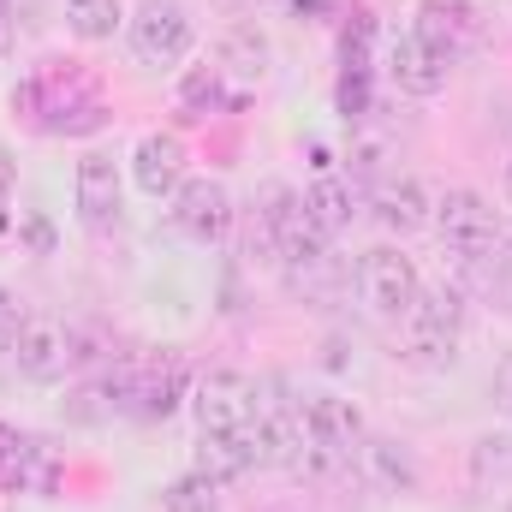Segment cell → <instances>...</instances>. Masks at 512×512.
I'll return each mask as SVG.
<instances>
[{
	"label": "cell",
	"mask_w": 512,
	"mask_h": 512,
	"mask_svg": "<svg viewBox=\"0 0 512 512\" xmlns=\"http://www.w3.org/2000/svg\"><path fill=\"white\" fill-rule=\"evenodd\" d=\"M161 512H221V483H209L203 471H185L161 489Z\"/></svg>",
	"instance_id": "21"
},
{
	"label": "cell",
	"mask_w": 512,
	"mask_h": 512,
	"mask_svg": "<svg viewBox=\"0 0 512 512\" xmlns=\"http://www.w3.org/2000/svg\"><path fill=\"white\" fill-rule=\"evenodd\" d=\"M340 114H346V120H364V114H370V78H364V72H346V78H340Z\"/></svg>",
	"instance_id": "25"
},
{
	"label": "cell",
	"mask_w": 512,
	"mask_h": 512,
	"mask_svg": "<svg viewBox=\"0 0 512 512\" xmlns=\"http://www.w3.org/2000/svg\"><path fill=\"white\" fill-rule=\"evenodd\" d=\"M495 405H501V411L512 417V352L501 358V364H495Z\"/></svg>",
	"instance_id": "28"
},
{
	"label": "cell",
	"mask_w": 512,
	"mask_h": 512,
	"mask_svg": "<svg viewBox=\"0 0 512 512\" xmlns=\"http://www.w3.org/2000/svg\"><path fill=\"white\" fill-rule=\"evenodd\" d=\"M12 358H18V376H24V382H36V387L66 382V370L78 364L72 334H66L60 322H24V334H18Z\"/></svg>",
	"instance_id": "8"
},
{
	"label": "cell",
	"mask_w": 512,
	"mask_h": 512,
	"mask_svg": "<svg viewBox=\"0 0 512 512\" xmlns=\"http://www.w3.org/2000/svg\"><path fill=\"white\" fill-rule=\"evenodd\" d=\"M18 334H24V310H18V298L0 286V352H12V346H18Z\"/></svg>",
	"instance_id": "26"
},
{
	"label": "cell",
	"mask_w": 512,
	"mask_h": 512,
	"mask_svg": "<svg viewBox=\"0 0 512 512\" xmlns=\"http://www.w3.org/2000/svg\"><path fill=\"white\" fill-rule=\"evenodd\" d=\"M370 209H376V221H382L387 233H417V227H429V191H423V179H411V173H382L376 179V191H370Z\"/></svg>",
	"instance_id": "11"
},
{
	"label": "cell",
	"mask_w": 512,
	"mask_h": 512,
	"mask_svg": "<svg viewBox=\"0 0 512 512\" xmlns=\"http://www.w3.org/2000/svg\"><path fill=\"white\" fill-rule=\"evenodd\" d=\"M221 78H233L239 90H256L268 78V36L256 24H233L221 36Z\"/></svg>",
	"instance_id": "15"
},
{
	"label": "cell",
	"mask_w": 512,
	"mask_h": 512,
	"mask_svg": "<svg viewBox=\"0 0 512 512\" xmlns=\"http://www.w3.org/2000/svg\"><path fill=\"white\" fill-rule=\"evenodd\" d=\"M507 197H512V161H507Z\"/></svg>",
	"instance_id": "32"
},
{
	"label": "cell",
	"mask_w": 512,
	"mask_h": 512,
	"mask_svg": "<svg viewBox=\"0 0 512 512\" xmlns=\"http://www.w3.org/2000/svg\"><path fill=\"white\" fill-rule=\"evenodd\" d=\"M131 179H137L143 197H173V191L185 185V143H179L173 131L137 137V149H131Z\"/></svg>",
	"instance_id": "10"
},
{
	"label": "cell",
	"mask_w": 512,
	"mask_h": 512,
	"mask_svg": "<svg viewBox=\"0 0 512 512\" xmlns=\"http://www.w3.org/2000/svg\"><path fill=\"white\" fill-rule=\"evenodd\" d=\"M471 477L489 489V483H512V429H489L471 441Z\"/></svg>",
	"instance_id": "20"
},
{
	"label": "cell",
	"mask_w": 512,
	"mask_h": 512,
	"mask_svg": "<svg viewBox=\"0 0 512 512\" xmlns=\"http://www.w3.org/2000/svg\"><path fill=\"white\" fill-rule=\"evenodd\" d=\"M304 209H310V221L334 239V233H346L352 227V215H358V191L346 185V179H334V173H322L310 191H304Z\"/></svg>",
	"instance_id": "17"
},
{
	"label": "cell",
	"mask_w": 512,
	"mask_h": 512,
	"mask_svg": "<svg viewBox=\"0 0 512 512\" xmlns=\"http://www.w3.org/2000/svg\"><path fill=\"white\" fill-rule=\"evenodd\" d=\"M179 102H185L191 114H215V108H227V90H221V66H191V72L179 78Z\"/></svg>",
	"instance_id": "24"
},
{
	"label": "cell",
	"mask_w": 512,
	"mask_h": 512,
	"mask_svg": "<svg viewBox=\"0 0 512 512\" xmlns=\"http://www.w3.org/2000/svg\"><path fill=\"white\" fill-rule=\"evenodd\" d=\"M18 453H24V435H18L12 423H0V471H6V465H12Z\"/></svg>",
	"instance_id": "29"
},
{
	"label": "cell",
	"mask_w": 512,
	"mask_h": 512,
	"mask_svg": "<svg viewBox=\"0 0 512 512\" xmlns=\"http://www.w3.org/2000/svg\"><path fill=\"white\" fill-rule=\"evenodd\" d=\"M304 423H310V435H316L322 447H334V453L364 447V411H358L346 393H310Z\"/></svg>",
	"instance_id": "13"
},
{
	"label": "cell",
	"mask_w": 512,
	"mask_h": 512,
	"mask_svg": "<svg viewBox=\"0 0 512 512\" xmlns=\"http://www.w3.org/2000/svg\"><path fill=\"white\" fill-rule=\"evenodd\" d=\"M507 512H512V501H507Z\"/></svg>",
	"instance_id": "34"
},
{
	"label": "cell",
	"mask_w": 512,
	"mask_h": 512,
	"mask_svg": "<svg viewBox=\"0 0 512 512\" xmlns=\"http://www.w3.org/2000/svg\"><path fill=\"white\" fill-rule=\"evenodd\" d=\"M191 411L203 435H239L256 417V387L239 370H209L203 382L191 387Z\"/></svg>",
	"instance_id": "6"
},
{
	"label": "cell",
	"mask_w": 512,
	"mask_h": 512,
	"mask_svg": "<svg viewBox=\"0 0 512 512\" xmlns=\"http://www.w3.org/2000/svg\"><path fill=\"white\" fill-rule=\"evenodd\" d=\"M24 245H30L36 256H48L54 251V227H48L42 215H24Z\"/></svg>",
	"instance_id": "27"
},
{
	"label": "cell",
	"mask_w": 512,
	"mask_h": 512,
	"mask_svg": "<svg viewBox=\"0 0 512 512\" xmlns=\"http://www.w3.org/2000/svg\"><path fill=\"white\" fill-rule=\"evenodd\" d=\"M364 459H370V471L387 489H417V459L399 441H364Z\"/></svg>",
	"instance_id": "23"
},
{
	"label": "cell",
	"mask_w": 512,
	"mask_h": 512,
	"mask_svg": "<svg viewBox=\"0 0 512 512\" xmlns=\"http://www.w3.org/2000/svg\"><path fill=\"white\" fill-rule=\"evenodd\" d=\"M173 227L197 245H221L227 227H233V197L221 179H185L173 191Z\"/></svg>",
	"instance_id": "7"
},
{
	"label": "cell",
	"mask_w": 512,
	"mask_h": 512,
	"mask_svg": "<svg viewBox=\"0 0 512 512\" xmlns=\"http://www.w3.org/2000/svg\"><path fill=\"white\" fill-rule=\"evenodd\" d=\"M0 483H12L18 495H48V489H54V459H48V447L24 441V453L0 471Z\"/></svg>",
	"instance_id": "22"
},
{
	"label": "cell",
	"mask_w": 512,
	"mask_h": 512,
	"mask_svg": "<svg viewBox=\"0 0 512 512\" xmlns=\"http://www.w3.org/2000/svg\"><path fill=\"white\" fill-rule=\"evenodd\" d=\"M429 227H435L459 256H483V251H495V239H501V215H495V203H489L483 191H471V185L441 191L435 209H429Z\"/></svg>",
	"instance_id": "1"
},
{
	"label": "cell",
	"mask_w": 512,
	"mask_h": 512,
	"mask_svg": "<svg viewBox=\"0 0 512 512\" xmlns=\"http://www.w3.org/2000/svg\"><path fill=\"white\" fill-rule=\"evenodd\" d=\"M12 191V161H6V149H0V197Z\"/></svg>",
	"instance_id": "31"
},
{
	"label": "cell",
	"mask_w": 512,
	"mask_h": 512,
	"mask_svg": "<svg viewBox=\"0 0 512 512\" xmlns=\"http://www.w3.org/2000/svg\"><path fill=\"white\" fill-rule=\"evenodd\" d=\"M120 24H126V6L120 0H66V30L78 42H108Z\"/></svg>",
	"instance_id": "19"
},
{
	"label": "cell",
	"mask_w": 512,
	"mask_h": 512,
	"mask_svg": "<svg viewBox=\"0 0 512 512\" xmlns=\"http://www.w3.org/2000/svg\"><path fill=\"white\" fill-rule=\"evenodd\" d=\"M191 42H197V24L179 0H143L131 12V54L143 66H173L191 54Z\"/></svg>",
	"instance_id": "4"
},
{
	"label": "cell",
	"mask_w": 512,
	"mask_h": 512,
	"mask_svg": "<svg viewBox=\"0 0 512 512\" xmlns=\"http://www.w3.org/2000/svg\"><path fill=\"white\" fill-rule=\"evenodd\" d=\"M268 512H286V507H268Z\"/></svg>",
	"instance_id": "33"
},
{
	"label": "cell",
	"mask_w": 512,
	"mask_h": 512,
	"mask_svg": "<svg viewBox=\"0 0 512 512\" xmlns=\"http://www.w3.org/2000/svg\"><path fill=\"white\" fill-rule=\"evenodd\" d=\"M435 54H447V60H459V48L471 42V12L465 6H447V0H423L417 6V24H411Z\"/></svg>",
	"instance_id": "16"
},
{
	"label": "cell",
	"mask_w": 512,
	"mask_h": 512,
	"mask_svg": "<svg viewBox=\"0 0 512 512\" xmlns=\"http://www.w3.org/2000/svg\"><path fill=\"white\" fill-rule=\"evenodd\" d=\"M18 102H24L30 114H48V120H42L48 131H96V126H108V108H102V96H96V90H90L78 72L30 84Z\"/></svg>",
	"instance_id": "5"
},
{
	"label": "cell",
	"mask_w": 512,
	"mask_h": 512,
	"mask_svg": "<svg viewBox=\"0 0 512 512\" xmlns=\"http://www.w3.org/2000/svg\"><path fill=\"white\" fill-rule=\"evenodd\" d=\"M6 54H12V6L0 0V60H6Z\"/></svg>",
	"instance_id": "30"
},
{
	"label": "cell",
	"mask_w": 512,
	"mask_h": 512,
	"mask_svg": "<svg viewBox=\"0 0 512 512\" xmlns=\"http://www.w3.org/2000/svg\"><path fill=\"white\" fill-rule=\"evenodd\" d=\"M185 399V364L179 358H155L143 370H131V411L137 417H167Z\"/></svg>",
	"instance_id": "14"
},
{
	"label": "cell",
	"mask_w": 512,
	"mask_h": 512,
	"mask_svg": "<svg viewBox=\"0 0 512 512\" xmlns=\"http://www.w3.org/2000/svg\"><path fill=\"white\" fill-rule=\"evenodd\" d=\"M459 322H465V298L453 286H423L417 304L405 310V334H411V358L423 364H447L459 346Z\"/></svg>",
	"instance_id": "2"
},
{
	"label": "cell",
	"mask_w": 512,
	"mask_h": 512,
	"mask_svg": "<svg viewBox=\"0 0 512 512\" xmlns=\"http://www.w3.org/2000/svg\"><path fill=\"white\" fill-rule=\"evenodd\" d=\"M447 72H453V60L435 54L417 30H405V36L387 42V78H393L405 96H441V90H447Z\"/></svg>",
	"instance_id": "9"
},
{
	"label": "cell",
	"mask_w": 512,
	"mask_h": 512,
	"mask_svg": "<svg viewBox=\"0 0 512 512\" xmlns=\"http://www.w3.org/2000/svg\"><path fill=\"white\" fill-rule=\"evenodd\" d=\"M120 167L108 161V155H84L78 161V221L84 227H96V233H108L114 221H120Z\"/></svg>",
	"instance_id": "12"
},
{
	"label": "cell",
	"mask_w": 512,
	"mask_h": 512,
	"mask_svg": "<svg viewBox=\"0 0 512 512\" xmlns=\"http://www.w3.org/2000/svg\"><path fill=\"white\" fill-rule=\"evenodd\" d=\"M417 292H423V280H417V262L405 251H393V245L364 251V262H358V298H364L376 316L405 322V310L417 304Z\"/></svg>",
	"instance_id": "3"
},
{
	"label": "cell",
	"mask_w": 512,
	"mask_h": 512,
	"mask_svg": "<svg viewBox=\"0 0 512 512\" xmlns=\"http://www.w3.org/2000/svg\"><path fill=\"white\" fill-rule=\"evenodd\" d=\"M197 471H203L209 483H239V477L256 471V459L245 453L239 435H203V441H197Z\"/></svg>",
	"instance_id": "18"
}]
</instances>
